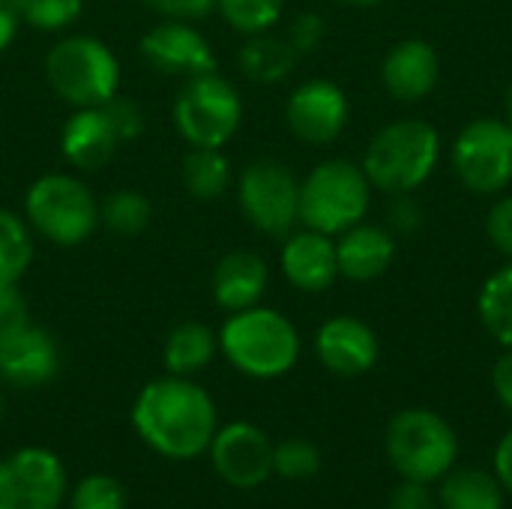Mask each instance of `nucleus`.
Here are the masks:
<instances>
[{
  "mask_svg": "<svg viewBox=\"0 0 512 509\" xmlns=\"http://www.w3.org/2000/svg\"><path fill=\"white\" fill-rule=\"evenodd\" d=\"M132 429L153 453L174 462H189L210 450L219 429V411L201 384L192 378L165 375L150 381L135 396Z\"/></svg>",
  "mask_w": 512,
  "mask_h": 509,
  "instance_id": "obj_1",
  "label": "nucleus"
},
{
  "mask_svg": "<svg viewBox=\"0 0 512 509\" xmlns=\"http://www.w3.org/2000/svg\"><path fill=\"white\" fill-rule=\"evenodd\" d=\"M219 354L246 378L273 381L300 363V333L288 315L270 306L231 312L219 327Z\"/></svg>",
  "mask_w": 512,
  "mask_h": 509,
  "instance_id": "obj_2",
  "label": "nucleus"
},
{
  "mask_svg": "<svg viewBox=\"0 0 512 509\" xmlns=\"http://www.w3.org/2000/svg\"><path fill=\"white\" fill-rule=\"evenodd\" d=\"M441 162V132L420 117H405L381 126L366 153L363 171L372 189L387 195H408L426 186Z\"/></svg>",
  "mask_w": 512,
  "mask_h": 509,
  "instance_id": "obj_3",
  "label": "nucleus"
},
{
  "mask_svg": "<svg viewBox=\"0 0 512 509\" xmlns=\"http://www.w3.org/2000/svg\"><path fill=\"white\" fill-rule=\"evenodd\" d=\"M24 219L42 240L72 249L99 228V201L93 189L66 171L39 174L24 192Z\"/></svg>",
  "mask_w": 512,
  "mask_h": 509,
  "instance_id": "obj_4",
  "label": "nucleus"
},
{
  "mask_svg": "<svg viewBox=\"0 0 512 509\" xmlns=\"http://www.w3.org/2000/svg\"><path fill=\"white\" fill-rule=\"evenodd\" d=\"M48 87L72 108H96L120 93L117 54L90 33H69L45 54Z\"/></svg>",
  "mask_w": 512,
  "mask_h": 509,
  "instance_id": "obj_5",
  "label": "nucleus"
},
{
  "mask_svg": "<svg viewBox=\"0 0 512 509\" xmlns=\"http://www.w3.org/2000/svg\"><path fill=\"white\" fill-rule=\"evenodd\" d=\"M372 207V183L363 165L324 159L300 180V225L339 237L363 222Z\"/></svg>",
  "mask_w": 512,
  "mask_h": 509,
  "instance_id": "obj_6",
  "label": "nucleus"
},
{
  "mask_svg": "<svg viewBox=\"0 0 512 509\" xmlns=\"http://www.w3.org/2000/svg\"><path fill=\"white\" fill-rule=\"evenodd\" d=\"M384 450L402 480L432 486L456 468L459 438L441 414L429 408H405L390 420Z\"/></svg>",
  "mask_w": 512,
  "mask_h": 509,
  "instance_id": "obj_7",
  "label": "nucleus"
},
{
  "mask_svg": "<svg viewBox=\"0 0 512 509\" xmlns=\"http://www.w3.org/2000/svg\"><path fill=\"white\" fill-rule=\"evenodd\" d=\"M243 123V99L219 72L186 78L174 99V126L189 147H225Z\"/></svg>",
  "mask_w": 512,
  "mask_h": 509,
  "instance_id": "obj_8",
  "label": "nucleus"
},
{
  "mask_svg": "<svg viewBox=\"0 0 512 509\" xmlns=\"http://www.w3.org/2000/svg\"><path fill=\"white\" fill-rule=\"evenodd\" d=\"M246 222L267 237H288L300 225V180L279 159H255L237 180Z\"/></svg>",
  "mask_w": 512,
  "mask_h": 509,
  "instance_id": "obj_9",
  "label": "nucleus"
},
{
  "mask_svg": "<svg viewBox=\"0 0 512 509\" xmlns=\"http://www.w3.org/2000/svg\"><path fill=\"white\" fill-rule=\"evenodd\" d=\"M450 165L474 195H501L512 183V129L504 117H477L453 141Z\"/></svg>",
  "mask_w": 512,
  "mask_h": 509,
  "instance_id": "obj_10",
  "label": "nucleus"
},
{
  "mask_svg": "<svg viewBox=\"0 0 512 509\" xmlns=\"http://www.w3.org/2000/svg\"><path fill=\"white\" fill-rule=\"evenodd\" d=\"M69 495L63 462L45 447H21L0 462V509H60Z\"/></svg>",
  "mask_w": 512,
  "mask_h": 509,
  "instance_id": "obj_11",
  "label": "nucleus"
},
{
  "mask_svg": "<svg viewBox=\"0 0 512 509\" xmlns=\"http://www.w3.org/2000/svg\"><path fill=\"white\" fill-rule=\"evenodd\" d=\"M207 456L213 471L234 489H258L273 477V441L249 420L219 426Z\"/></svg>",
  "mask_w": 512,
  "mask_h": 509,
  "instance_id": "obj_12",
  "label": "nucleus"
},
{
  "mask_svg": "<svg viewBox=\"0 0 512 509\" xmlns=\"http://www.w3.org/2000/svg\"><path fill=\"white\" fill-rule=\"evenodd\" d=\"M285 120L294 138L300 141L315 147L333 144L351 120L348 93L336 81L309 78L291 90L285 105Z\"/></svg>",
  "mask_w": 512,
  "mask_h": 509,
  "instance_id": "obj_13",
  "label": "nucleus"
},
{
  "mask_svg": "<svg viewBox=\"0 0 512 509\" xmlns=\"http://www.w3.org/2000/svg\"><path fill=\"white\" fill-rule=\"evenodd\" d=\"M141 57L162 75H177V78H195L216 72V54L207 36L192 27V21H177L165 18L153 24L141 42H138Z\"/></svg>",
  "mask_w": 512,
  "mask_h": 509,
  "instance_id": "obj_14",
  "label": "nucleus"
},
{
  "mask_svg": "<svg viewBox=\"0 0 512 509\" xmlns=\"http://www.w3.org/2000/svg\"><path fill=\"white\" fill-rule=\"evenodd\" d=\"M57 372L60 345L48 330L27 321L0 336V381L18 390H36L51 384Z\"/></svg>",
  "mask_w": 512,
  "mask_h": 509,
  "instance_id": "obj_15",
  "label": "nucleus"
},
{
  "mask_svg": "<svg viewBox=\"0 0 512 509\" xmlns=\"http://www.w3.org/2000/svg\"><path fill=\"white\" fill-rule=\"evenodd\" d=\"M321 366L339 378H360L375 369L381 345L378 333L357 315H333L315 333Z\"/></svg>",
  "mask_w": 512,
  "mask_h": 509,
  "instance_id": "obj_16",
  "label": "nucleus"
},
{
  "mask_svg": "<svg viewBox=\"0 0 512 509\" xmlns=\"http://www.w3.org/2000/svg\"><path fill=\"white\" fill-rule=\"evenodd\" d=\"M279 267L288 285H294L303 294H321L333 288L339 279V261H336V240L330 234L303 228L291 231L279 252Z\"/></svg>",
  "mask_w": 512,
  "mask_h": 509,
  "instance_id": "obj_17",
  "label": "nucleus"
},
{
  "mask_svg": "<svg viewBox=\"0 0 512 509\" xmlns=\"http://www.w3.org/2000/svg\"><path fill=\"white\" fill-rule=\"evenodd\" d=\"M120 135L105 111V105L96 108H75L63 129H60V156L75 171H99L105 168L114 153L120 150Z\"/></svg>",
  "mask_w": 512,
  "mask_h": 509,
  "instance_id": "obj_18",
  "label": "nucleus"
},
{
  "mask_svg": "<svg viewBox=\"0 0 512 509\" xmlns=\"http://www.w3.org/2000/svg\"><path fill=\"white\" fill-rule=\"evenodd\" d=\"M438 78H441V57L435 45L426 39L396 42L381 63L384 90L399 102L426 99L438 87Z\"/></svg>",
  "mask_w": 512,
  "mask_h": 509,
  "instance_id": "obj_19",
  "label": "nucleus"
},
{
  "mask_svg": "<svg viewBox=\"0 0 512 509\" xmlns=\"http://www.w3.org/2000/svg\"><path fill=\"white\" fill-rule=\"evenodd\" d=\"M336 240V261L339 276L351 282H375L381 279L396 261V234L390 228L357 222L342 231Z\"/></svg>",
  "mask_w": 512,
  "mask_h": 509,
  "instance_id": "obj_20",
  "label": "nucleus"
},
{
  "mask_svg": "<svg viewBox=\"0 0 512 509\" xmlns=\"http://www.w3.org/2000/svg\"><path fill=\"white\" fill-rule=\"evenodd\" d=\"M270 285V267L258 252L234 249L219 258L213 270V300L222 312H243L264 300Z\"/></svg>",
  "mask_w": 512,
  "mask_h": 509,
  "instance_id": "obj_21",
  "label": "nucleus"
},
{
  "mask_svg": "<svg viewBox=\"0 0 512 509\" xmlns=\"http://www.w3.org/2000/svg\"><path fill=\"white\" fill-rule=\"evenodd\" d=\"M216 354H219V336L201 321L177 324L162 345V363L168 375H180V378H192L204 372L216 360Z\"/></svg>",
  "mask_w": 512,
  "mask_h": 509,
  "instance_id": "obj_22",
  "label": "nucleus"
},
{
  "mask_svg": "<svg viewBox=\"0 0 512 509\" xmlns=\"http://www.w3.org/2000/svg\"><path fill=\"white\" fill-rule=\"evenodd\" d=\"M297 57L300 54L291 48V42L285 36H273L267 30V33L246 36V42L237 54V66L255 84H279L294 72Z\"/></svg>",
  "mask_w": 512,
  "mask_h": 509,
  "instance_id": "obj_23",
  "label": "nucleus"
},
{
  "mask_svg": "<svg viewBox=\"0 0 512 509\" xmlns=\"http://www.w3.org/2000/svg\"><path fill=\"white\" fill-rule=\"evenodd\" d=\"M441 509H504V486L483 468H450L435 492Z\"/></svg>",
  "mask_w": 512,
  "mask_h": 509,
  "instance_id": "obj_24",
  "label": "nucleus"
},
{
  "mask_svg": "<svg viewBox=\"0 0 512 509\" xmlns=\"http://www.w3.org/2000/svg\"><path fill=\"white\" fill-rule=\"evenodd\" d=\"M180 180L195 201H216L231 186V162L219 147H192L183 156Z\"/></svg>",
  "mask_w": 512,
  "mask_h": 509,
  "instance_id": "obj_25",
  "label": "nucleus"
},
{
  "mask_svg": "<svg viewBox=\"0 0 512 509\" xmlns=\"http://www.w3.org/2000/svg\"><path fill=\"white\" fill-rule=\"evenodd\" d=\"M477 312L486 333L504 348L512 351V261L498 267L480 288Z\"/></svg>",
  "mask_w": 512,
  "mask_h": 509,
  "instance_id": "obj_26",
  "label": "nucleus"
},
{
  "mask_svg": "<svg viewBox=\"0 0 512 509\" xmlns=\"http://www.w3.org/2000/svg\"><path fill=\"white\" fill-rule=\"evenodd\" d=\"M33 228L24 213L0 210V282H21L33 264Z\"/></svg>",
  "mask_w": 512,
  "mask_h": 509,
  "instance_id": "obj_27",
  "label": "nucleus"
},
{
  "mask_svg": "<svg viewBox=\"0 0 512 509\" xmlns=\"http://www.w3.org/2000/svg\"><path fill=\"white\" fill-rule=\"evenodd\" d=\"M153 219V204L138 189H117L99 201V225L117 237H138Z\"/></svg>",
  "mask_w": 512,
  "mask_h": 509,
  "instance_id": "obj_28",
  "label": "nucleus"
},
{
  "mask_svg": "<svg viewBox=\"0 0 512 509\" xmlns=\"http://www.w3.org/2000/svg\"><path fill=\"white\" fill-rule=\"evenodd\" d=\"M9 6L18 15V24L39 33H63L84 12V0H9Z\"/></svg>",
  "mask_w": 512,
  "mask_h": 509,
  "instance_id": "obj_29",
  "label": "nucleus"
},
{
  "mask_svg": "<svg viewBox=\"0 0 512 509\" xmlns=\"http://www.w3.org/2000/svg\"><path fill=\"white\" fill-rule=\"evenodd\" d=\"M216 12L243 36L267 33L279 24L285 0H216Z\"/></svg>",
  "mask_w": 512,
  "mask_h": 509,
  "instance_id": "obj_30",
  "label": "nucleus"
},
{
  "mask_svg": "<svg viewBox=\"0 0 512 509\" xmlns=\"http://www.w3.org/2000/svg\"><path fill=\"white\" fill-rule=\"evenodd\" d=\"M321 471V450L306 438L273 444V474L282 480H312Z\"/></svg>",
  "mask_w": 512,
  "mask_h": 509,
  "instance_id": "obj_31",
  "label": "nucleus"
},
{
  "mask_svg": "<svg viewBox=\"0 0 512 509\" xmlns=\"http://www.w3.org/2000/svg\"><path fill=\"white\" fill-rule=\"evenodd\" d=\"M69 509H126V489L111 474H87L75 483Z\"/></svg>",
  "mask_w": 512,
  "mask_h": 509,
  "instance_id": "obj_32",
  "label": "nucleus"
},
{
  "mask_svg": "<svg viewBox=\"0 0 512 509\" xmlns=\"http://www.w3.org/2000/svg\"><path fill=\"white\" fill-rule=\"evenodd\" d=\"M105 111H108V117H111V123H114V129H117L123 144L141 138V132H144V111H141V105L135 99H126V96L117 93L111 102H105Z\"/></svg>",
  "mask_w": 512,
  "mask_h": 509,
  "instance_id": "obj_33",
  "label": "nucleus"
},
{
  "mask_svg": "<svg viewBox=\"0 0 512 509\" xmlns=\"http://www.w3.org/2000/svg\"><path fill=\"white\" fill-rule=\"evenodd\" d=\"M327 36V21L318 12H300L288 27V42L297 54H312Z\"/></svg>",
  "mask_w": 512,
  "mask_h": 509,
  "instance_id": "obj_34",
  "label": "nucleus"
},
{
  "mask_svg": "<svg viewBox=\"0 0 512 509\" xmlns=\"http://www.w3.org/2000/svg\"><path fill=\"white\" fill-rule=\"evenodd\" d=\"M387 222L393 234L411 237L423 228V204L414 198V192L408 195H390V207H387Z\"/></svg>",
  "mask_w": 512,
  "mask_h": 509,
  "instance_id": "obj_35",
  "label": "nucleus"
},
{
  "mask_svg": "<svg viewBox=\"0 0 512 509\" xmlns=\"http://www.w3.org/2000/svg\"><path fill=\"white\" fill-rule=\"evenodd\" d=\"M486 234L492 246L512 261V195H501L486 213Z\"/></svg>",
  "mask_w": 512,
  "mask_h": 509,
  "instance_id": "obj_36",
  "label": "nucleus"
},
{
  "mask_svg": "<svg viewBox=\"0 0 512 509\" xmlns=\"http://www.w3.org/2000/svg\"><path fill=\"white\" fill-rule=\"evenodd\" d=\"M27 321H30V309L24 294L18 291V282H0V336Z\"/></svg>",
  "mask_w": 512,
  "mask_h": 509,
  "instance_id": "obj_37",
  "label": "nucleus"
},
{
  "mask_svg": "<svg viewBox=\"0 0 512 509\" xmlns=\"http://www.w3.org/2000/svg\"><path fill=\"white\" fill-rule=\"evenodd\" d=\"M144 3L162 18H177V21H201L216 9V0H144Z\"/></svg>",
  "mask_w": 512,
  "mask_h": 509,
  "instance_id": "obj_38",
  "label": "nucleus"
},
{
  "mask_svg": "<svg viewBox=\"0 0 512 509\" xmlns=\"http://www.w3.org/2000/svg\"><path fill=\"white\" fill-rule=\"evenodd\" d=\"M387 509H441V504H438V495L429 489V483L405 480L399 489H393Z\"/></svg>",
  "mask_w": 512,
  "mask_h": 509,
  "instance_id": "obj_39",
  "label": "nucleus"
},
{
  "mask_svg": "<svg viewBox=\"0 0 512 509\" xmlns=\"http://www.w3.org/2000/svg\"><path fill=\"white\" fill-rule=\"evenodd\" d=\"M492 390L498 402L512 414V351H504L492 366Z\"/></svg>",
  "mask_w": 512,
  "mask_h": 509,
  "instance_id": "obj_40",
  "label": "nucleus"
},
{
  "mask_svg": "<svg viewBox=\"0 0 512 509\" xmlns=\"http://www.w3.org/2000/svg\"><path fill=\"white\" fill-rule=\"evenodd\" d=\"M495 477L501 480L504 492L512 495V429L495 447Z\"/></svg>",
  "mask_w": 512,
  "mask_h": 509,
  "instance_id": "obj_41",
  "label": "nucleus"
},
{
  "mask_svg": "<svg viewBox=\"0 0 512 509\" xmlns=\"http://www.w3.org/2000/svg\"><path fill=\"white\" fill-rule=\"evenodd\" d=\"M18 15L12 12V6H9V0H0V54L15 42V36H18Z\"/></svg>",
  "mask_w": 512,
  "mask_h": 509,
  "instance_id": "obj_42",
  "label": "nucleus"
},
{
  "mask_svg": "<svg viewBox=\"0 0 512 509\" xmlns=\"http://www.w3.org/2000/svg\"><path fill=\"white\" fill-rule=\"evenodd\" d=\"M339 3H348V6H357V9H369V6H378L384 0H339Z\"/></svg>",
  "mask_w": 512,
  "mask_h": 509,
  "instance_id": "obj_43",
  "label": "nucleus"
},
{
  "mask_svg": "<svg viewBox=\"0 0 512 509\" xmlns=\"http://www.w3.org/2000/svg\"><path fill=\"white\" fill-rule=\"evenodd\" d=\"M504 120H507V126L512 129V84L510 90H507V114H504Z\"/></svg>",
  "mask_w": 512,
  "mask_h": 509,
  "instance_id": "obj_44",
  "label": "nucleus"
},
{
  "mask_svg": "<svg viewBox=\"0 0 512 509\" xmlns=\"http://www.w3.org/2000/svg\"><path fill=\"white\" fill-rule=\"evenodd\" d=\"M0 414H3V399H0Z\"/></svg>",
  "mask_w": 512,
  "mask_h": 509,
  "instance_id": "obj_45",
  "label": "nucleus"
}]
</instances>
